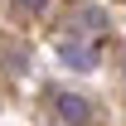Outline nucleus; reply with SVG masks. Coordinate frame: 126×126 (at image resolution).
<instances>
[{
  "label": "nucleus",
  "instance_id": "obj_2",
  "mask_svg": "<svg viewBox=\"0 0 126 126\" xmlns=\"http://www.w3.org/2000/svg\"><path fill=\"white\" fill-rule=\"evenodd\" d=\"M24 5H29V10H44V0H24Z\"/></svg>",
  "mask_w": 126,
  "mask_h": 126
},
{
  "label": "nucleus",
  "instance_id": "obj_1",
  "mask_svg": "<svg viewBox=\"0 0 126 126\" xmlns=\"http://www.w3.org/2000/svg\"><path fill=\"white\" fill-rule=\"evenodd\" d=\"M58 111L68 116V121H87V107H82L78 97H58Z\"/></svg>",
  "mask_w": 126,
  "mask_h": 126
}]
</instances>
